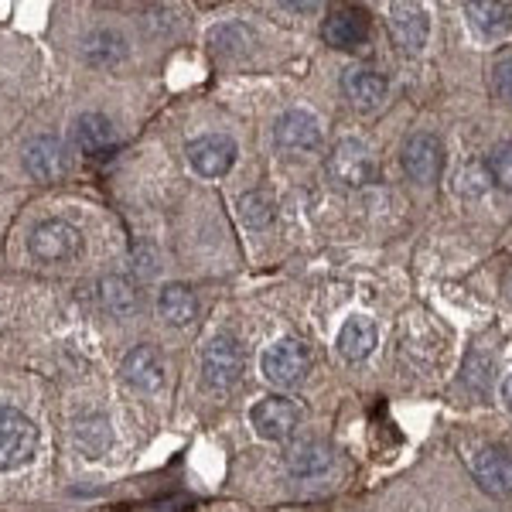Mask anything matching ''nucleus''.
<instances>
[{"mask_svg": "<svg viewBox=\"0 0 512 512\" xmlns=\"http://www.w3.org/2000/svg\"><path fill=\"white\" fill-rule=\"evenodd\" d=\"M38 451V427L21 410L0 407V472L24 468Z\"/></svg>", "mask_w": 512, "mask_h": 512, "instance_id": "2", "label": "nucleus"}, {"mask_svg": "<svg viewBox=\"0 0 512 512\" xmlns=\"http://www.w3.org/2000/svg\"><path fill=\"white\" fill-rule=\"evenodd\" d=\"M342 93L355 110L373 113L386 103V96H390V82L373 69H349L342 76Z\"/></svg>", "mask_w": 512, "mask_h": 512, "instance_id": "13", "label": "nucleus"}, {"mask_svg": "<svg viewBox=\"0 0 512 512\" xmlns=\"http://www.w3.org/2000/svg\"><path fill=\"white\" fill-rule=\"evenodd\" d=\"M260 369H263V379L274 386H297L304 383L311 369V352L304 342L297 338H280V342L270 345L260 359Z\"/></svg>", "mask_w": 512, "mask_h": 512, "instance_id": "4", "label": "nucleus"}, {"mask_svg": "<svg viewBox=\"0 0 512 512\" xmlns=\"http://www.w3.org/2000/svg\"><path fill=\"white\" fill-rule=\"evenodd\" d=\"M158 267H161V260H158V250H154V246H147V243L134 246V270L137 274L151 277V274H158Z\"/></svg>", "mask_w": 512, "mask_h": 512, "instance_id": "27", "label": "nucleus"}, {"mask_svg": "<svg viewBox=\"0 0 512 512\" xmlns=\"http://www.w3.org/2000/svg\"><path fill=\"white\" fill-rule=\"evenodd\" d=\"M400 164H403V171L417 181V185L434 181L437 175H441V164H444L441 140H437L434 134L407 137V144H403V151H400Z\"/></svg>", "mask_w": 512, "mask_h": 512, "instance_id": "7", "label": "nucleus"}, {"mask_svg": "<svg viewBox=\"0 0 512 512\" xmlns=\"http://www.w3.org/2000/svg\"><path fill=\"white\" fill-rule=\"evenodd\" d=\"M250 420L253 431L267 437V441H287L304 420V410L294 400H287V396H267V400L253 403Z\"/></svg>", "mask_w": 512, "mask_h": 512, "instance_id": "6", "label": "nucleus"}, {"mask_svg": "<svg viewBox=\"0 0 512 512\" xmlns=\"http://www.w3.org/2000/svg\"><path fill=\"white\" fill-rule=\"evenodd\" d=\"M274 137L284 151H318L321 147V123L308 110H287L274 123Z\"/></svg>", "mask_w": 512, "mask_h": 512, "instance_id": "9", "label": "nucleus"}, {"mask_svg": "<svg viewBox=\"0 0 512 512\" xmlns=\"http://www.w3.org/2000/svg\"><path fill=\"white\" fill-rule=\"evenodd\" d=\"M325 175L332 181L335 188H366L373 185L376 175H379V164H376V154L369 151L362 140L355 137H345L328 151L325 158Z\"/></svg>", "mask_w": 512, "mask_h": 512, "instance_id": "1", "label": "nucleus"}, {"mask_svg": "<svg viewBox=\"0 0 512 512\" xmlns=\"http://www.w3.org/2000/svg\"><path fill=\"white\" fill-rule=\"evenodd\" d=\"M492 93L502 99H512V55L492 65Z\"/></svg>", "mask_w": 512, "mask_h": 512, "instance_id": "26", "label": "nucleus"}, {"mask_svg": "<svg viewBox=\"0 0 512 512\" xmlns=\"http://www.w3.org/2000/svg\"><path fill=\"white\" fill-rule=\"evenodd\" d=\"M202 379L212 393H229L243 379V352L233 335H216L202 349Z\"/></svg>", "mask_w": 512, "mask_h": 512, "instance_id": "3", "label": "nucleus"}, {"mask_svg": "<svg viewBox=\"0 0 512 512\" xmlns=\"http://www.w3.org/2000/svg\"><path fill=\"white\" fill-rule=\"evenodd\" d=\"M188 161L202 178H222L236 161V144L222 134H205L188 144Z\"/></svg>", "mask_w": 512, "mask_h": 512, "instance_id": "8", "label": "nucleus"}, {"mask_svg": "<svg viewBox=\"0 0 512 512\" xmlns=\"http://www.w3.org/2000/svg\"><path fill=\"white\" fill-rule=\"evenodd\" d=\"M485 171H489L492 185L502 192H512V144H495L485 154Z\"/></svg>", "mask_w": 512, "mask_h": 512, "instance_id": "25", "label": "nucleus"}, {"mask_svg": "<svg viewBox=\"0 0 512 512\" xmlns=\"http://www.w3.org/2000/svg\"><path fill=\"white\" fill-rule=\"evenodd\" d=\"M28 250L35 260L41 263H65V260H76L82 253V233L76 226L62 219H45L31 229L28 236Z\"/></svg>", "mask_w": 512, "mask_h": 512, "instance_id": "5", "label": "nucleus"}, {"mask_svg": "<svg viewBox=\"0 0 512 512\" xmlns=\"http://www.w3.org/2000/svg\"><path fill=\"white\" fill-rule=\"evenodd\" d=\"M475 478L489 495H512V451L482 448L472 461Z\"/></svg>", "mask_w": 512, "mask_h": 512, "instance_id": "15", "label": "nucleus"}, {"mask_svg": "<svg viewBox=\"0 0 512 512\" xmlns=\"http://www.w3.org/2000/svg\"><path fill=\"white\" fill-rule=\"evenodd\" d=\"M24 168L31 178L38 181H52L65 171V147L59 137L52 134H38L24 144Z\"/></svg>", "mask_w": 512, "mask_h": 512, "instance_id": "14", "label": "nucleus"}, {"mask_svg": "<svg viewBox=\"0 0 512 512\" xmlns=\"http://www.w3.org/2000/svg\"><path fill=\"white\" fill-rule=\"evenodd\" d=\"M96 294H99V308L113 318H130V315H137V308H140V291L130 277H120V274L103 277Z\"/></svg>", "mask_w": 512, "mask_h": 512, "instance_id": "18", "label": "nucleus"}, {"mask_svg": "<svg viewBox=\"0 0 512 512\" xmlns=\"http://www.w3.org/2000/svg\"><path fill=\"white\" fill-rule=\"evenodd\" d=\"M332 448L318 437H301L287 448V472L301 482H315V478L332 472Z\"/></svg>", "mask_w": 512, "mask_h": 512, "instance_id": "11", "label": "nucleus"}, {"mask_svg": "<svg viewBox=\"0 0 512 512\" xmlns=\"http://www.w3.org/2000/svg\"><path fill=\"white\" fill-rule=\"evenodd\" d=\"M468 24L475 35L482 38H502L512 31V4H499V0H475L465 4Z\"/></svg>", "mask_w": 512, "mask_h": 512, "instance_id": "19", "label": "nucleus"}, {"mask_svg": "<svg viewBox=\"0 0 512 512\" xmlns=\"http://www.w3.org/2000/svg\"><path fill=\"white\" fill-rule=\"evenodd\" d=\"M386 24H390V35L403 52H420L431 38V18L417 4H393Z\"/></svg>", "mask_w": 512, "mask_h": 512, "instance_id": "10", "label": "nucleus"}, {"mask_svg": "<svg viewBox=\"0 0 512 512\" xmlns=\"http://www.w3.org/2000/svg\"><path fill=\"white\" fill-rule=\"evenodd\" d=\"M373 349H376V325L373 321L362 318V315L345 321L342 332H338V352H342L349 362H362Z\"/></svg>", "mask_w": 512, "mask_h": 512, "instance_id": "20", "label": "nucleus"}, {"mask_svg": "<svg viewBox=\"0 0 512 512\" xmlns=\"http://www.w3.org/2000/svg\"><path fill=\"white\" fill-rule=\"evenodd\" d=\"M239 219L246 222V229L260 233V229H267L274 222V205H270V198L263 192H246L239 198Z\"/></svg>", "mask_w": 512, "mask_h": 512, "instance_id": "24", "label": "nucleus"}, {"mask_svg": "<svg viewBox=\"0 0 512 512\" xmlns=\"http://www.w3.org/2000/svg\"><path fill=\"white\" fill-rule=\"evenodd\" d=\"M502 403H506V410H512V376H506V383H502Z\"/></svg>", "mask_w": 512, "mask_h": 512, "instance_id": "28", "label": "nucleus"}, {"mask_svg": "<svg viewBox=\"0 0 512 512\" xmlns=\"http://www.w3.org/2000/svg\"><path fill=\"white\" fill-rule=\"evenodd\" d=\"M158 308L171 325H188L198 315V297L188 284H168L158 297Z\"/></svg>", "mask_w": 512, "mask_h": 512, "instance_id": "21", "label": "nucleus"}, {"mask_svg": "<svg viewBox=\"0 0 512 512\" xmlns=\"http://www.w3.org/2000/svg\"><path fill=\"white\" fill-rule=\"evenodd\" d=\"M72 144L79 147L82 154H103L117 144V130L113 123L103 117V113H82V117L72 123Z\"/></svg>", "mask_w": 512, "mask_h": 512, "instance_id": "17", "label": "nucleus"}, {"mask_svg": "<svg viewBox=\"0 0 512 512\" xmlns=\"http://www.w3.org/2000/svg\"><path fill=\"white\" fill-rule=\"evenodd\" d=\"M209 48L216 55H226V59H236V55H246L253 48V31L246 24H222L209 35Z\"/></svg>", "mask_w": 512, "mask_h": 512, "instance_id": "23", "label": "nucleus"}, {"mask_svg": "<svg viewBox=\"0 0 512 512\" xmlns=\"http://www.w3.org/2000/svg\"><path fill=\"white\" fill-rule=\"evenodd\" d=\"M123 379H127L130 386H137V390H144V393L158 390V386L164 383L161 352L151 349V345H137V349H130L127 359H123Z\"/></svg>", "mask_w": 512, "mask_h": 512, "instance_id": "16", "label": "nucleus"}, {"mask_svg": "<svg viewBox=\"0 0 512 512\" xmlns=\"http://www.w3.org/2000/svg\"><path fill=\"white\" fill-rule=\"evenodd\" d=\"M127 55V45L117 31H93L86 41H82V59L93 65H113Z\"/></svg>", "mask_w": 512, "mask_h": 512, "instance_id": "22", "label": "nucleus"}, {"mask_svg": "<svg viewBox=\"0 0 512 512\" xmlns=\"http://www.w3.org/2000/svg\"><path fill=\"white\" fill-rule=\"evenodd\" d=\"M321 38L332 48H355L369 38V14L362 7H338L321 21Z\"/></svg>", "mask_w": 512, "mask_h": 512, "instance_id": "12", "label": "nucleus"}]
</instances>
